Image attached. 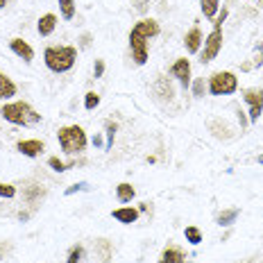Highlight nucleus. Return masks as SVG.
<instances>
[{
    "label": "nucleus",
    "mask_w": 263,
    "mask_h": 263,
    "mask_svg": "<svg viewBox=\"0 0 263 263\" xmlns=\"http://www.w3.org/2000/svg\"><path fill=\"white\" fill-rule=\"evenodd\" d=\"M159 34V23L155 18H141L129 32V50L132 59L139 66L147 62V41Z\"/></svg>",
    "instance_id": "1"
},
{
    "label": "nucleus",
    "mask_w": 263,
    "mask_h": 263,
    "mask_svg": "<svg viewBox=\"0 0 263 263\" xmlns=\"http://www.w3.org/2000/svg\"><path fill=\"white\" fill-rule=\"evenodd\" d=\"M78 59V48L73 46H50L43 52V62L52 73H68Z\"/></svg>",
    "instance_id": "2"
},
{
    "label": "nucleus",
    "mask_w": 263,
    "mask_h": 263,
    "mask_svg": "<svg viewBox=\"0 0 263 263\" xmlns=\"http://www.w3.org/2000/svg\"><path fill=\"white\" fill-rule=\"evenodd\" d=\"M0 116L12 125H21V127H34L41 123V114H36L27 102H9L0 109Z\"/></svg>",
    "instance_id": "3"
},
{
    "label": "nucleus",
    "mask_w": 263,
    "mask_h": 263,
    "mask_svg": "<svg viewBox=\"0 0 263 263\" xmlns=\"http://www.w3.org/2000/svg\"><path fill=\"white\" fill-rule=\"evenodd\" d=\"M59 145H62L64 155H80L86 147V134L80 125H66V127H59L57 132Z\"/></svg>",
    "instance_id": "4"
},
{
    "label": "nucleus",
    "mask_w": 263,
    "mask_h": 263,
    "mask_svg": "<svg viewBox=\"0 0 263 263\" xmlns=\"http://www.w3.org/2000/svg\"><path fill=\"white\" fill-rule=\"evenodd\" d=\"M227 21V9H222V14L213 21V30L209 32V36L204 39V48L200 52V62L209 64L218 57V52L222 50V23Z\"/></svg>",
    "instance_id": "5"
},
{
    "label": "nucleus",
    "mask_w": 263,
    "mask_h": 263,
    "mask_svg": "<svg viewBox=\"0 0 263 263\" xmlns=\"http://www.w3.org/2000/svg\"><path fill=\"white\" fill-rule=\"evenodd\" d=\"M238 89V78L229 70H218L209 78V93L211 96H232Z\"/></svg>",
    "instance_id": "6"
},
{
    "label": "nucleus",
    "mask_w": 263,
    "mask_h": 263,
    "mask_svg": "<svg viewBox=\"0 0 263 263\" xmlns=\"http://www.w3.org/2000/svg\"><path fill=\"white\" fill-rule=\"evenodd\" d=\"M243 100L250 105V123H256L263 114V89H245L243 91Z\"/></svg>",
    "instance_id": "7"
},
{
    "label": "nucleus",
    "mask_w": 263,
    "mask_h": 263,
    "mask_svg": "<svg viewBox=\"0 0 263 263\" xmlns=\"http://www.w3.org/2000/svg\"><path fill=\"white\" fill-rule=\"evenodd\" d=\"M171 75L177 78V82L182 84V89H189L191 86V62L189 59H177L171 68Z\"/></svg>",
    "instance_id": "8"
},
{
    "label": "nucleus",
    "mask_w": 263,
    "mask_h": 263,
    "mask_svg": "<svg viewBox=\"0 0 263 263\" xmlns=\"http://www.w3.org/2000/svg\"><path fill=\"white\" fill-rule=\"evenodd\" d=\"M9 48H12V52L16 57H21L25 64H32V59H34V50H32V46L23 39H12L9 41Z\"/></svg>",
    "instance_id": "9"
},
{
    "label": "nucleus",
    "mask_w": 263,
    "mask_h": 263,
    "mask_svg": "<svg viewBox=\"0 0 263 263\" xmlns=\"http://www.w3.org/2000/svg\"><path fill=\"white\" fill-rule=\"evenodd\" d=\"M16 150L25 157H39L41 152L46 150V145H43V141H39V139H27V141H18Z\"/></svg>",
    "instance_id": "10"
},
{
    "label": "nucleus",
    "mask_w": 263,
    "mask_h": 263,
    "mask_svg": "<svg viewBox=\"0 0 263 263\" xmlns=\"http://www.w3.org/2000/svg\"><path fill=\"white\" fill-rule=\"evenodd\" d=\"M202 32H200V27H191L189 32H186V36H184V46H186V50H189L191 54H195V52H200V48H202Z\"/></svg>",
    "instance_id": "11"
},
{
    "label": "nucleus",
    "mask_w": 263,
    "mask_h": 263,
    "mask_svg": "<svg viewBox=\"0 0 263 263\" xmlns=\"http://www.w3.org/2000/svg\"><path fill=\"white\" fill-rule=\"evenodd\" d=\"M111 216L116 218L118 222H123V224H132V222L139 220V211L132 209V206H120V209H114Z\"/></svg>",
    "instance_id": "12"
},
{
    "label": "nucleus",
    "mask_w": 263,
    "mask_h": 263,
    "mask_svg": "<svg viewBox=\"0 0 263 263\" xmlns=\"http://www.w3.org/2000/svg\"><path fill=\"white\" fill-rule=\"evenodd\" d=\"M54 27H57V16L54 14H43L39 18V23H36V30H39L41 36H50L54 32Z\"/></svg>",
    "instance_id": "13"
},
{
    "label": "nucleus",
    "mask_w": 263,
    "mask_h": 263,
    "mask_svg": "<svg viewBox=\"0 0 263 263\" xmlns=\"http://www.w3.org/2000/svg\"><path fill=\"white\" fill-rule=\"evenodd\" d=\"M159 263H186V256H184V252L177 248H166L161 252Z\"/></svg>",
    "instance_id": "14"
},
{
    "label": "nucleus",
    "mask_w": 263,
    "mask_h": 263,
    "mask_svg": "<svg viewBox=\"0 0 263 263\" xmlns=\"http://www.w3.org/2000/svg\"><path fill=\"white\" fill-rule=\"evenodd\" d=\"M14 96H16V84L5 73H0V100H9Z\"/></svg>",
    "instance_id": "15"
},
{
    "label": "nucleus",
    "mask_w": 263,
    "mask_h": 263,
    "mask_svg": "<svg viewBox=\"0 0 263 263\" xmlns=\"http://www.w3.org/2000/svg\"><path fill=\"white\" fill-rule=\"evenodd\" d=\"M134 195H136V191H134V186H132V184H127V182L118 184V189H116V197H118V202L127 204V202L134 200Z\"/></svg>",
    "instance_id": "16"
},
{
    "label": "nucleus",
    "mask_w": 263,
    "mask_h": 263,
    "mask_svg": "<svg viewBox=\"0 0 263 263\" xmlns=\"http://www.w3.org/2000/svg\"><path fill=\"white\" fill-rule=\"evenodd\" d=\"M200 9H202V14H204V18L213 21L218 9H220V0H200Z\"/></svg>",
    "instance_id": "17"
},
{
    "label": "nucleus",
    "mask_w": 263,
    "mask_h": 263,
    "mask_svg": "<svg viewBox=\"0 0 263 263\" xmlns=\"http://www.w3.org/2000/svg\"><path fill=\"white\" fill-rule=\"evenodd\" d=\"M236 218H238V209H227L218 216V224H220V227H229Z\"/></svg>",
    "instance_id": "18"
},
{
    "label": "nucleus",
    "mask_w": 263,
    "mask_h": 263,
    "mask_svg": "<svg viewBox=\"0 0 263 263\" xmlns=\"http://www.w3.org/2000/svg\"><path fill=\"white\" fill-rule=\"evenodd\" d=\"M59 9L66 21H70L75 16V0H59Z\"/></svg>",
    "instance_id": "19"
},
{
    "label": "nucleus",
    "mask_w": 263,
    "mask_h": 263,
    "mask_svg": "<svg viewBox=\"0 0 263 263\" xmlns=\"http://www.w3.org/2000/svg\"><path fill=\"white\" fill-rule=\"evenodd\" d=\"M98 250H100V261L109 263V259H111V245H109V240H105V238L98 240Z\"/></svg>",
    "instance_id": "20"
},
{
    "label": "nucleus",
    "mask_w": 263,
    "mask_h": 263,
    "mask_svg": "<svg viewBox=\"0 0 263 263\" xmlns=\"http://www.w3.org/2000/svg\"><path fill=\"white\" fill-rule=\"evenodd\" d=\"M184 236H186V240H189L191 245H200L202 243V234H200V229L197 227H186Z\"/></svg>",
    "instance_id": "21"
},
{
    "label": "nucleus",
    "mask_w": 263,
    "mask_h": 263,
    "mask_svg": "<svg viewBox=\"0 0 263 263\" xmlns=\"http://www.w3.org/2000/svg\"><path fill=\"white\" fill-rule=\"evenodd\" d=\"M98 105H100V96H98L96 91H89L84 96V107L89 109V111H93V109H96Z\"/></svg>",
    "instance_id": "22"
},
{
    "label": "nucleus",
    "mask_w": 263,
    "mask_h": 263,
    "mask_svg": "<svg viewBox=\"0 0 263 263\" xmlns=\"http://www.w3.org/2000/svg\"><path fill=\"white\" fill-rule=\"evenodd\" d=\"M82 259H84V248H82V245H75V248L68 252V261L66 263H82Z\"/></svg>",
    "instance_id": "23"
},
{
    "label": "nucleus",
    "mask_w": 263,
    "mask_h": 263,
    "mask_svg": "<svg viewBox=\"0 0 263 263\" xmlns=\"http://www.w3.org/2000/svg\"><path fill=\"white\" fill-rule=\"evenodd\" d=\"M107 150H111V145H114V134H116V123H111V120H107Z\"/></svg>",
    "instance_id": "24"
},
{
    "label": "nucleus",
    "mask_w": 263,
    "mask_h": 263,
    "mask_svg": "<svg viewBox=\"0 0 263 263\" xmlns=\"http://www.w3.org/2000/svg\"><path fill=\"white\" fill-rule=\"evenodd\" d=\"M48 166H50L52 171H57V173H64V171H68V168H70V166H66L64 161H59L57 157H50V159H48Z\"/></svg>",
    "instance_id": "25"
},
{
    "label": "nucleus",
    "mask_w": 263,
    "mask_h": 263,
    "mask_svg": "<svg viewBox=\"0 0 263 263\" xmlns=\"http://www.w3.org/2000/svg\"><path fill=\"white\" fill-rule=\"evenodd\" d=\"M16 195V189L12 184H0V197H14Z\"/></svg>",
    "instance_id": "26"
},
{
    "label": "nucleus",
    "mask_w": 263,
    "mask_h": 263,
    "mask_svg": "<svg viewBox=\"0 0 263 263\" xmlns=\"http://www.w3.org/2000/svg\"><path fill=\"white\" fill-rule=\"evenodd\" d=\"M193 96H195V98H202V96H204V80H195V82H193Z\"/></svg>",
    "instance_id": "27"
},
{
    "label": "nucleus",
    "mask_w": 263,
    "mask_h": 263,
    "mask_svg": "<svg viewBox=\"0 0 263 263\" xmlns=\"http://www.w3.org/2000/svg\"><path fill=\"white\" fill-rule=\"evenodd\" d=\"M78 191H89V184H86V182H80V184L70 186V189H66V195H73V193H78Z\"/></svg>",
    "instance_id": "28"
},
{
    "label": "nucleus",
    "mask_w": 263,
    "mask_h": 263,
    "mask_svg": "<svg viewBox=\"0 0 263 263\" xmlns=\"http://www.w3.org/2000/svg\"><path fill=\"white\" fill-rule=\"evenodd\" d=\"M102 73H105V62L98 59L96 66H93V75H96V78H102Z\"/></svg>",
    "instance_id": "29"
},
{
    "label": "nucleus",
    "mask_w": 263,
    "mask_h": 263,
    "mask_svg": "<svg viewBox=\"0 0 263 263\" xmlns=\"http://www.w3.org/2000/svg\"><path fill=\"white\" fill-rule=\"evenodd\" d=\"M93 143H96V145H102V136L96 134V136H93Z\"/></svg>",
    "instance_id": "30"
},
{
    "label": "nucleus",
    "mask_w": 263,
    "mask_h": 263,
    "mask_svg": "<svg viewBox=\"0 0 263 263\" xmlns=\"http://www.w3.org/2000/svg\"><path fill=\"white\" fill-rule=\"evenodd\" d=\"M5 5H7V0H0V9H3V7H5Z\"/></svg>",
    "instance_id": "31"
},
{
    "label": "nucleus",
    "mask_w": 263,
    "mask_h": 263,
    "mask_svg": "<svg viewBox=\"0 0 263 263\" xmlns=\"http://www.w3.org/2000/svg\"><path fill=\"white\" fill-rule=\"evenodd\" d=\"M259 161H261V163H263V157H261V159H259Z\"/></svg>",
    "instance_id": "32"
},
{
    "label": "nucleus",
    "mask_w": 263,
    "mask_h": 263,
    "mask_svg": "<svg viewBox=\"0 0 263 263\" xmlns=\"http://www.w3.org/2000/svg\"><path fill=\"white\" fill-rule=\"evenodd\" d=\"M254 3H259V0H254Z\"/></svg>",
    "instance_id": "33"
},
{
    "label": "nucleus",
    "mask_w": 263,
    "mask_h": 263,
    "mask_svg": "<svg viewBox=\"0 0 263 263\" xmlns=\"http://www.w3.org/2000/svg\"><path fill=\"white\" fill-rule=\"evenodd\" d=\"M259 263H261V261H259Z\"/></svg>",
    "instance_id": "34"
}]
</instances>
